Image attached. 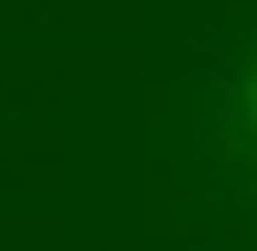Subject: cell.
<instances>
[{
    "mask_svg": "<svg viewBox=\"0 0 257 251\" xmlns=\"http://www.w3.org/2000/svg\"><path fill=\"white\" fill-rule=\"evenodd\" d=\"M238 126H245V138L257 145V63L245 69V82H238Z\"/></svg>",
    "mask_w": 257,
    "mask_h": 251,
    "instance_id": "obj_1",
    "label": "cell"
}]
</instances>
